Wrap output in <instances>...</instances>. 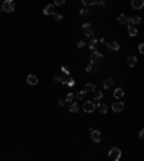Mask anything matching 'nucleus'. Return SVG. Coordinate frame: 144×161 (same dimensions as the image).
Here are the masks:
<instances>
[{"label": "nucleus", "instance_id": "obj_1", "mask_svg": "<svg viewBox=\"0 0 144 161\" xmlns=\"http://www.w3.org/2000/svg\"><path fill=\"white\" fill-rule=\"evenodd\" d=\"M14 7H16V4H14L13 0H4L3 4H2V10L3 12H7V13L14 12Z\"/></svg>", "mask_w": 144, "mask_h": 161}, {"label": "nucleus", "instance_id": "obj_2", "mask_svg": "<svg viewBox=\"0 0 144 161\" xmlns=\"http://www.w3.org/2000/svg\"><path fill=\"white\" fill-rule=\"evenodd\" d=\"M91 63L92 65H100L101 62H102V53L98 52V50H92V53H91Z\"/></svg>", "mask_w": 144, "mask_h": 161}, {"label": "nucleus", "instance_id": "obj_3", "mask_svg": "<svg viewBox=\"0 0 144 161\" xmlns=\"http://www.w3.org/2000/svg\"><path fill=\"white\" fill-rule=\"evenodd\" d=\"M108 157L112 161H118V160L121 158V150H120V148H117V147L111 148V150H110V153H108Z\"/></svg>", "mask_w": 144, "mask_h": 161}, {"label": "nucleus", "instance_id": "obj_4", "mask_svg": "<svg viewBox=\"0 0 144 161\" xmlns=\"http://www.w3.org/2000/svg\"><path fill=\"white\" fill-rule=\"evenodd\" d=\"M82 108H84L85 112H94V111H95V108H97V105H95V102H94V101H85L84 105H82Z\"/></svg>", "mask_w": 144, "mask_h": 161}, {"label": "nucleus", "instance_id": "obj_5", "mask_svg": "<svg viewBox=\"0 0 144 161\" xmlns=\"http://www.w3.org/2000/svg\"><path fill=\"white\" fill-rule=\"evenodd\" d=\"M84 33H85V36H94V29H92V26L90 25V23H84Z\"/></svg>", "mask_w": 144, "mask_h": 161}, {"label": "nucleus", "instance_id": "obj_6", "mask_svg": "<svg viewBox=\"0 0 144 161\" xmlns=\"http://www.w3.org/2000/svg\"><path fill=\"white\" fill-rule=\"evenodd\" d=\"M56 13L55 12V4H46L43 9V14H46V16H51V14Z\"/></svg>", "mask_w": 144, "mask_h": 161}, {"label": "nucleus", "instance_id": "obj_7", "mask_svg": "<svg viewBox=\"0 0 144 161\" xmlns=\"http://www.w3.org/2000/svg\"><path fill=\"white\" fill-rule=\"evenodd\" d=\"M91 138H92L95 142H100L101 138H102V135H101L100 131H97V129H92V128H91Z\"/></svg>", "mask_w": 144, "mask_h": 161}, {"label": "nucleus", "instance_id": "obj_8", "mask_svg": "<svg viewBox=\"0 0 144 161\" xmlns=\"http://www.w3.org/2000/svg\"><path fill=\"white\" fill-rule=\"evenodd\" d=\"M122 109H124V104H122L121 101H117L112 104V111L114 112H121Z\"/></svg>", "mask_w": 144, "mask_h": 161}, {"label": "nucleus", "instance_id": "obj_9", "mask_svg": "<svg viewBox=\"0 0 144 161\" xmlns=\"http://www.w3.org/2000/svg\"><path fill=\"white\" fill-rule=\"evenodd\" d=\"M97 42H98V39L95 36H90V49L91 50H97Z\"/></svg>", "mask_w": 144, "mask_h": 161}, {"label": "nucleus", "instance_id": "obj_10", "mask_svg": "<svg viewBox=\"0 0 144 161\" xmlns=\"http://www.w3.org/2000/svg\"><path fill=\"white\" fill-rule=\"evenodd\" d=\"M131 6H133V9H143L144 0H133V2H131Z\"/></svg>", "mask_w": 144, "mask_h": 161}, {"label": "nucleus", "instance_id": "obj_11", "mask_svg": "<svg viewBox=\"0 0 144 161\" xmlns=\"http://www.w3.org/2000/svg\"><path fill=\"white\" fill-rule=\"evenodd\" d=\"M100 104H95L97 105V108H98V111L101 112V114H107V111H108V107H107L105 104H102L101 101H98Z\"/></svg>", "mask_w": 144, "mask_h": 161}, {"label": "nucleus", "instance_id": "obj_12", "mask_svg": "<svg viewBox=\"0 0 144 161\" xmlns=\"http://www.w3.org/2000/svg\"><path fill=\"white\" fill-rule=\"evenodd\" d=\"M26 81L29 85H36L38 84V76H36V75H27Z\"/></svg>", "mask_w": 144, "mask_h": 161}, {"label": "nucleus", "instance_id": "obj_13", "mask_svg": "<svg viewBox=\"0 0 144 161\" xmlns=\"http://www.w3.org/2000/svg\"><path fill=\"white\" fill-rule=\"evenodd\" d=\"M117 22L120 23V25H128V23H130V22H128V17L125 16V14H121V16H118V17H117Z\"/></svg>", "mask_w": 144, "mask_h": 161}, {"label": "nucleus", "instance_id": "obj_14", "mask_svg": "<svg viewBox=\"0 0 144 161\" xmlns=\"http://www.w3.org/2000/svg\"><path fill=\"white\" fill-rule=\"evenodd\" d=\"M107 48L110 50H118L120 49V45H118V42H110V43H107Z\"/></svg>", "mask_w": 144, "mask_h": 161}, {"label": "nucleus", "instance_id": "obj_15", "mask_svg": "<svg viewBox=\"0 0 144 161\" xmlns=\"http://www.w3.org/2000/svg\"><path fill=\"white\" fill-rule=\"evenodd\" d=\"M136 63H137V58H136V56H128V58H127V65L130 66V68L136 66Z\"/></svg>", "mask_w": 144, "mask_h": 161}, {"label": "nucleus", "instance_id": "obj_16", "mask_svg": "<svg viewBox=\"0 0 144 161\" xmlns=\"http://www.w3.org/2000/svg\"><path fill=\"white\" fill-rule=\"evenodd\" d=\"M121 96H124V89H122V88H117V89L114 91V98L120 99Z\"/></svg>", "mask_w": 144, "mask_h": 161}, {"label": "nucleus", "instance_id": "obj_17", "mask_svg": "<svg viewBox=\"0 0 144 161\" xmlns=\"http://www.w3.org/2000/svg\"><path fill=\"white\" fill-rule=\"evenodd\" d=\"M137 33H138V32H137V27L134 25L128 26V35H130V36H137Z\"/></svg>", "mask_w": 144, "mask_h": 161}, {"label": "nucleus", "instance_id": "obj_18", "mask_svg": "<svg viewBox=\"0 0 144 161\" xmlns=\"http://www.w3.org/2000/svg\"><path fill=\"white\" fill-rule=\"evenodd\" d=\"M112 84H114V79H112V78H107V79L104 81V88L108 89V88L112 86Z\"/></svg>", "mask_w": 144, "mask_h": 161}, {"label": "nucleus", "instance_id": "obj_19", "mask_svg": "<svg viewBox=\"0 0 144 161\" xmlns=\"http://www.w3.org/2000/svg\"><path fill=\"white\" fill-rule=\"evenodd\" d=\"M84 91H85V92H94V91H95V85L87 84V85L84 86Z\"/></svg>", "mask_w": 144, "mask_h": 161}, {"label": "nucleus", "instance_id": "obj_20", "mask_svg": "<svg viewBox=\"0 0 144 161\" xmlns=\"http://www.w3.org/2000/svg\"><path fill=\"white\" fill-rule=\"evenodd\" d=\"M63 79H65L63 74H59V75H55V76H53V81H55V82H61V84H62Z\"/></svg>", "mask_w": 144, "mask_h": 161}, {"label": "nucleus", "instance_id": "obj_21", "mask_svg": "<svg viewBox=\"0 0 144 161\" xmlns=\"http://www.w3.org/2000/svg\"><path fill=\"white\" fill-rule=\"evenodd\" d=\"M128 22H130V23H134V25H138V23L141 22V19H140L138 16H134V17H131V19H128Z\"/></svg>", "mask_w": 144, "mask_h": 161}, {"label": "nucleus", "instance_id": "obj_22", "mask_svg": "<svg viewBox=\"0 0 144 161\" xmlns=\"http://www.w3.org/2000/svg\"><path fill=\"white\" fill-rule=\"evenodd\" d=\"M101 99H102V92L94 91V101H101Z\"/></svg>", "mask_w": 144, "mask_h": 161}, {"label": "nucleus", "instance_id": "obj_23", "mask_svg": "<svg viewBox=\"0 0 144 161\" xmlns=\"http://www.w3.org/2000/svg\"><path fill=\"white\" fill-rule=\"evenodd\" d=\"M73 98H75V95H73L72 92H69L68 95H66V99H65V101H66V102H69V104H71V102H73Z\"/></svg>", "mask_w": 144, "mask_h": 161}, {"label": "nucleus", "instance_id": "obj_24", "mask_svg": "<svg viewBox=\"0 0 144 161\" xmlns=\"http://www.w3.org/2000/svg\"><path fill=\"white\" fill-rule=\"evenodd\" d=\"M52 16H53V19L56 20V22H61V20L63 19V16H62V14H59V13H53Z\"/></svg>", "mask_w": 144, "mask_h": 161}, {"label": "nucleus", "instance_id": "obj_25", "mask_svg": "<svg viewBox=\"0 0 144 161\" xmlns=\"http://www.w3.org/2000/svg\"><path fill=\"white\" fill-rule=\"evenodd\" d=\"M69 111H71V112H78V111H79L78 104H72L71 107H69Z\"/></svg>", "mask_w": 144, "mask_h": 161}, {"label": "nucleus", "instance_id": "obj_26", "mask_svg": "<svg viewBox=\"0 0 144 161\" xmlns=\"http://www.w3.org/2000/svg\"><path fill=\"white\" fill-rule=\"evenodd\" d=\"M97 0H82V3H84L85 6H94V3H95Z\"/></svg>", "mask_w": 144, "mask_h": 161}, {"label": "nucleus", "instance_id": "obj_27", "mask_svg": "<svg viewBox=\"0 0 144 161\" xmlns=\"http://www.w3.org/2000/svg\"><path fill=\"white\" fill-rule=\"evenodd\" d=\"M94 6H98V7H101V9H105V3L104 2H95Z\"/></svg>", "mask_w": 144, "mask_h": 161}, {"label": "nucleus", "instance_id": "obj_28", "mask_svg": "<svg viewBox=\"0 0 144 161\" xmlns=\"http://www.w3.org/2000/svg\"><path fill=\"white\" fill-rule=\"evenodd\" d=\"M85 94H87V92H85V91H79V92H78V94H76V96H78V98H79V99H84V96H85Z\"/></svg>", "mask_w": 144, "mask_h": 161}, {"label": "nucleus", "instance_id": "obj_29", "mask_svg": "<svg viewBox=\"0 0 144 161\" xmlns=\"http://www.w3.org/2000/svg\"><path fill=\"white\" fill-rule=\"evenodd\" d=\"M88 14H90L88 9H81V16H88Z\"/></svg>", "mask_w": 144, "mask_h": 161}, {"label": "nucleus", "instance_id": "obj_30", "mask_svg": "<svg viewBox=\"0 0 144 161\" xmlns=\"http://www.w3.org/2000/svg\"><path fill=\"white\" fill-rule=\"evenodd\" d=\"M61 71H62V74L68 75L69 74V66H62V68H61Z\"/></svg>", "mask_w": 144, "mask_h": 161}, {"label": "nucleus", "instance_id": "obj_31", "mask_svg": "<svg viewBox=\"0 0 144 161\" xmlns=\"http://www.w3.org/2000/svg\"><path fill=\"white\" fill-rule=\"evenodd\" d=\"M66 85H68V86H73V85H75V81H73L72 78H68V82H66Z\"/></svg>", "mask_w": 144, "mask_h": 161}, {"label": "nucleus", "instance_id": "obj_32", "mask_svg": "<svg viewBox=\"0 0 144 161\" xmlns=\"http://www.w3.org/2000/svg\"><path fill=\"white\" fill-rule=\"evenodd\" d=\"M65 0H55V6H63Z\"/></svg>", "mask_w": 144, "mask_h": 161}, {"label": "nucleus", "instance_id": "obj_33", "mask_svg": "<svg viewBox=\"0 0 144 161\" xmlns=\"http://www.w3.org/2000/svg\"><path fill=\"white\" fill-rule=\"evenodd\" d=\"M76 46H78V48H84L85 46V42L84 40H78V42H76Z\"/></svg>", "mask_w": 144, "mask_h": 161}, {"label": "nucleus", "instance_id": "obj_34", "mask_svg": "<svg viewBox=\"0 0 144 161\" xmlns=\"http://www.w3.org/2000/svg\"><path fill=\"white\" fill-rule=\"evenodd\" d=\"M85 71H87L88 74H90V72H92V63H90V65L87 66V69H85Z\"/></svg>", "mask_w": 144, "mask_h": 161}, {"label": "nucleus", "instance_id": "obj_35", "mask_svg": "<svg viewBox=\"0 0 144 161\" xmlns=\"http://www.w3.org/2000/svg\"><path fill=\"white\" fill-rule=\"evenodd\" d=\"M138 50H140V53H144V45L143 43L138 45Z\"/></svg>", "mask_w": 144, "mask_h": 161}, {"label": "nucleus", "instance_id": "obj_36", "mask_svg": "<svg viewBox=\"0 0 144 161\" xmlns=\"http://www.w3.org/2000/svg\"><path fill=\"white\" fill-rule=\"evenodd\" d=\"M58 104H59V107H63V105H65V99H59Z\"/></svg>", "mask_w": 144, "mask_h": 161}, {"label": "nucleus", "instance_id": "obj_37", "mask_svg": "<svg viewBox=\"0 0 144 161\" xmlns=\"http://www.w3.org/2000/svg\"><path fill=\"white\" fill-rule=\"evenodd\" d=\"M138 137H140V139H143V137H144V131H143V129L138 132Z\"/></svg>", "mask_w": 144, "mask_h": 161}, {"label": "nucleus", "instance_id": "obj_38", "mask_svg": "<svg viewBox=\"0 0 144 161\" xmlns=\"http://www.w3.org/2000/svg\"><path fill=\"white\" fill-rule=\"evenodd\" d=\"M101 2H104V0H101Z\"/></svg>", "mask_w": 144, "mask_h": 161}]
</instances>
